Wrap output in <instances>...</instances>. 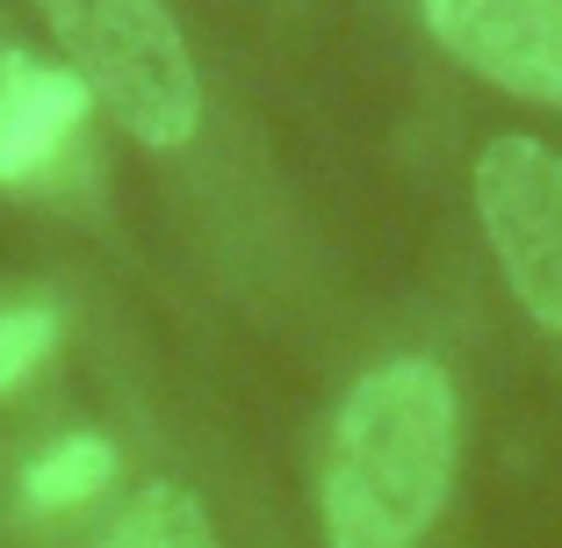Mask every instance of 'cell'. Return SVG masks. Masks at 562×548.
I'll use <instances>...</instances> for the list:
<instances>
[{"label": "cell", "mask_w": 562, "mask_h": 548, "mask_svg": "<svg viewBox=\"0 0 562 548\" xmlns=\"http://www.w3.org/2000/svg\"><path fill=\"white\" fill-rule=\"evenodd\" d=\"M454 483V382L440 361H382L347 390L325 455V548H418Z\"/></svg>", "instance_id": "1"}, {"label": "cell", "mask_w": 562, "mask_h": 548, "mask_svg": "<svg viewBox=\"0 0 562 548\" xmlns=\"http://www.w3.org/2000/svg\"><path fill=\"white\" fill-rule=\"evenodd\" d=\"M66 44L72 80L145 152H181L202 131V80L166 0H36Z\"/></svg>", "instance_id": "2"}, {"label": "cell", "mask_w": 562, "mask_h": 548, "mask_svg": "<svg viewBox=\"0 0 562 548\" xmlns=\"http://www.w3.org/2000/svg\"><path fill=\"white\" fill-rule=\"evenodd\" d=\"M476 216L519 311L562 339V152L541 137H491L476 159Z\"/></svg>", "instance_id": "3"}, {"label": "cell", "mask_w": 562, "mask_h": 548, "mask_svg": "<svg viewBox=\"0 0 562 548\" xmlns=\"http://www.w3.org/2000/svg\"><path fill=\"white\" fill-rule=\"evenodd\" d=\"M447 58L519 101H562V0H418Z\"/></svg>", "instance_id": "4"}, {"label": "cell", "mask_w": 562, "mask_h": 548, "mask_svg": "<svg viewBox=\"0 0 562 548\" xmlns=\"http://www.w3.org/2000/svg\"><path fill=\"white\" fill-rule=\"evenodd\" d=\"M87 87L66 66H44L30 51L0 44V188H30L44 181L66 145L87 123Z\"/></svg>", "instance_id": "5"}, {"label": "cell", "mask_w": 562, "mask_h": 548, "mask_svg": "<svg viewBox=\"0 0 562 548\" xmlns=\"http://www.w3.org/2000/svg\"><path fill=\"white\" fill-rule=\"evenodd\" d=\"M116 483V448L101 440V433H66V440H50L30 469H22V499L36 513H66V505H87L101 499Z\"/></svg>", "instance_id": "6"}, {"label": "cell", "mask_w": 562, "mask_h": 548, "mask_svg": "<svg viewBox=\"0 0 562 548\" xmlns=\"http://www.w3.org/2000/svg\"><path fill=\"white\" fill-rule=\"evenodd\" d=\"M94 548H216V527L210 513L195 505V491L181 483H145Z\"/></svg>", "instance_id": "7"}, {"label": "cell", "mask_w": 562, "mask_h": 548, "mask_svg": "<svg viewBox=\"0 0 562 548\" xmlns=\"http://www.w3.org/2000/svg\"><path fill=\"white\" fill-rule=\"evenodd\" d=\"M58 347V317L36 311V303H15V311H0V398H15L22 382L50 361Z\"/></svg>", "instance_id": "8"}]
</instances>
